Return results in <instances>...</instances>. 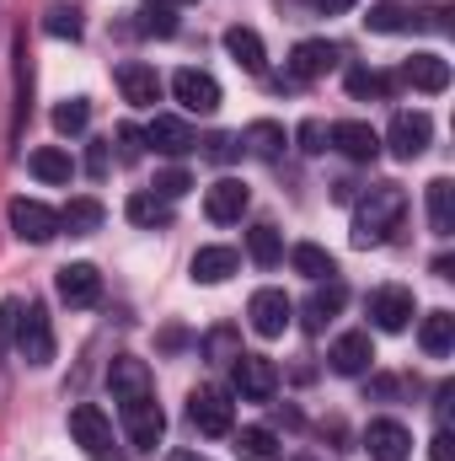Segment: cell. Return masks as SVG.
<instances>
[{
  "instance_id": "obj_18",
  "label": "cell",
  "mask_w": 455,
  "mask_h": 461,
  "mask_svg": "<svg viewBox=\"0 0 455 461\" xmlns=\"http://www.w3.org/2000/svg\"><path fill=\"white\" fill-rule=\"evenodd\" d=\"M118 92H123V103H134V108H156V103H161V76H156V65H139V59L118 65Z\"/></svg>"
},
{
  "instance_id": "obj_1",
  "label": "cell",
  "mask_w": 455,
  "mask_h": 461,
  "mask_svg": "<svg viewBox=\"0 0 455 461\" xmlns=\"http://www.w3.org/2000/svg\"><path fill=\"white\" fill-rule=\"evenodd\" d=\"M402 215H407V194L397 188V183H375V188H364L359 194V204H353V247H386L391 241V230L402 226Z\"/></svg>"
},
{
  "instance_id": "obj_38",
  "label": "cell",
  "mask_w": 455,
  "mask_h": 461,
  "mask_svg": "<svg viewBox=\"0 0 455 461\" xmlns=\"http://www.w3.org/2000/svg\"><path fill=\"white\" fill-rule=\"evenodd\" d=\"M145 156V129H134V123H118V161L123 167H134Z\"/></svg>"
},
{
  "instance_id": "obj_22",
  "label": "cell",
  "mask_w": 455,
  "mask_h": 461,
  "mask_svg": "<svg viewBox=\"0 0 455 461\" xmlns=\"http://www.w3.org/2000/svg\"><path fill=\"white\" fill-rule=\"evenodd\" d=\"M284 145H290V134H284V123H273V118H257V123H246V134H241V150H252L257 161H279Z\"/></svg>"
},
{
  "instance_id": "obj_4",
  "label": "cell",
  "mask_w": 455,
  "mask_h": 461,
  "mask_svg": "<svg viewBox=\"0 0 455 461\" xmlns=\"http://www.w3.org/2000/svg\"><path fill=\"white\" fill-rule=\"evenodd\" d=\"M246 317H252V333H257V339H284L290 322H295V301H290L284 290H257V295L246 301Z\"/></svg>"
},
{
  "instance_id": "obj_24",
  "label": "cell",
  "mask_w": 455,
  "mask_h": 461,
  "mask_svg": "<svg viewBox=\"0 0 455 461\" xmlns=\"http://www.w3.org/2000/svg\"><path fill=\"white\" fill-rule=\"evenodd\" d=\"M226 54L246 70V76H263V70H268V49H263V38H257L252 27H230L226 32Z\"/></svg>"
},
{
  "instance_id": "obj_16",
  "label": "cell",
  "mask_w": 455,
  "mask_h": 461,
  "mask_svg": "<svg viewBox=\"0 0 455 461\" xmlns=\"http://www.w3.org/2000/svg\"><path fill=\"white\" fill-rule=\"evenodd\" d=\"M327 145H333V150H343L348 161H375V156H380V134H375L370 123H359V118H343V123H333V129H327Z\"/></svg>"
},
{
  "instance_id": "obj_31",
  "label": "cell",
  "mask_w": 455,
  "mask_h": 461,
  "mask_svg": "<svg viewBox=\"0 0 455 461\" xmlns=\"http://www.w3.org/2000/svg\"><path fill=\"white\" fill-rule=\"evenodd\" d=\"M236 456L241 461H284V451H279V435H273V429L252 424V429L236 435Z\"/></svg>"
},
{
  "instance_id": "obj_44",
  "label": "cell",
  "mask_w": 455,
  "mask_h": 461,
  "mask_svg": "<svg viewBox=\"0 0 455 461\" xmlns=\"http://www.w3.org/2000/svg\"><path fill=\"white\" fill-rule=\"evenodd\" d=\"M108 161H113V150H108V145H92V156H86V172H92V177H108Z\"/></svg>"
},
{
  "instance_id": "obj_30",
  "label": "cell",
  "mask_w": 455,
  "mask_h": 461,
  "mask_svg": "<svg viewBox=\"0 0 455 461\" xmlns=\"http://www.w3.org/2000/svg\"><path fill=\"white\" fill-rule=\"evenodd\" d=\"M32 177L38 183H70L76 177V161H70V150H59V145H43V150H32Z\"/></svg>"
},
{
  "instance_id": "obj_40",
  "label": "cell",
  "mask_w": 455,
  "mask_h": 461,
  "mask_svg": "<svg viewBox=\"0 0 455 461\" xmlns=\"http://www.w3.org/2000/svg\"><path fill=\"white\" fill-rule=\"evenodd\" d=\"M295 140H300V150H306V156H322V150H327V123H322V118H306Z\"/></svg>"
},
{
  "instance_id": "obj_6",
  "label": "cell",
  "mask_w": 455,
  "mask_h": 461,
  "mask_svg": "<svg viewBox=\"0 0 455 461\" xmlns=\"http://www.w3.org/2000/svg\"><path fill=\"white\" fill-rule=\"evenodd\" d=\"M413 317H418L413 290H402V285H380V290H370V322H375L380 333H402Z\"/></svg>"
},
{
  "instance_id": "obj_2",
  "label": "cell",
  "mask_w": 455,
  "mask_h": 461,
  "mask_svg": "<svg viewBox=\"0 0 455 461\" xmlns=\"http://www.w3.org/2000/svg\"><path fill=\"white\" fill-rule=\"evenodd\" d=\"M5 328H11V344L27 365H49L54 359V328H49V312L43 306H22V301H5Z\"/></svg>"
},
{
  "instance_id": "obj_28",
  "label": "cell",
  "mask_w": 455,
  "mask_h": 461,
  "mask_svg": "<svg viewBox=\"0 0 455 461\" xmlns=\"http://www.w3.org/2000/svg\"><path fill=\"white\" fill-rule=\"evenodd\" d=\"M290 263H295V274H306L311 285H322V279H338V263H333V252H327V247H317V241H300V247L290 252Z\"/></svg>"
},
{
  "instance_id": "obj_33",
  "label": "cell",
  "mask_w": 455,
  "mask_h": 461,
  "mask_svg": "<svg viewBox=\"0 0 455 461\" xmlns=\"http://www.w3.org/2000/svg\"><path fill=\"white\" fill-rule=\"evenodd\" d=\"M97 226H103V204L97 199H70L59 210V230H70V236H92Z\"/></svg>"
},
{
  "instance_id": "obj_26",
  "label": "cell",
  "mask_w": 455,
  "mask_h": 461,
  "mask_svg": "<svg viewBox=\"0 0 455 461\" xmlns=\"http://www.w3.org/2000/svg\"><path fill=\"white\" fill-rule=\"evenodd\" d=\"M364 27H370V32H413V27H424V11L397 5V0H380V5H370Z\"/></svg>"
},
{
  "instance_id": "obj_19",
  "label": "cell",
  "mask_w": 455,
  "mask_h": 461,
  "mask_svg": "<svg viewBox=\"0 0 455 461\" xmlns=\"http://www.w3.org/2000/svg\"><path fill=\"white\" fill-rule=\"evenodd\" d=\"M145 145H156L161 156H188L199 140H193V129H188V118H172V113H156L150 118V129H145Z\"/></svg>"
},
{
  "instance_id": "obj_29",
  "label": "cell",
  "mask_w": 455,
  "mask_h": 461,
  "mask_svg": "<svg viewBox=\"0 0 455 461\" xmlns=\"http://www.w3.org/2000/svg\"><path fill=\"white\" fill-rule=\"evenodd\" d=\"M429 226H434V236H455V183L451 177L429 183Z\"/></svg>"
},
{
  "instance_id": "obj_32",
  "label": "cell",
  "mask_w": 455,
  "mask_h": 461,
  "mask_svg": "<svg viewBox=\"0 0 455 461\" xmlns=\"http://www.w3.org/2000/svg\"><path fill=\"white\" fill-rule=\"evenodd\" d=\"M418 344H424V354H451L455 348V317L451 312H429L424 317V328H418Z\"/></svg>"
},
{
  "instance_id": "obj_43",
  "label": "cell",
  "mask_w": 455,
  "mask_h": 461,
  "mask_svg": "<svg viewBox=\"0 0 455 461\" xmlns=\"http://www.w3.org/2000/svg\"><path fill=\"white\" fill-rule=\"evenodd\" d=\"M429 461H455V440H451V429H440V435L429 440Z\"/></svg>"
},
{
  "instance_id": "obj_3",
  "label": "cell",
  "mask_w": 455,
  "mask_h": 461,
  "mask_svg": "<svg viewBox=\"0 0 455 461\" xmlns=\"http://www.w3.org/2000/svg\"><path fill=\"white\" fill-rule=\"evenodd\" d=\"M188 419H193L199 435H230V429H236V402H230L220 386H193Z\"/></svg>"
},
{
  "instance_id": "obj_5",
  "label": "cell",
  "mask_w": 455,
  "mask_h": 461,
  "mask_svg": "<svg viewBox=\"0 0 455 461\" xmlns=\"http://www.w3.org/2000/svg\"><path fill=\"white\" fill-rule=\"evenodd\" d=\"M230 375H236L241 402H268V397L279 392V370H273L268 354H236V359H230Z\"/></svg>"
},
{
  "instance_id": "obj_25",
  "label": "cell",
  "mask_w": 455,
  "mask_h": 461,
  "mask_svg": "<svg viewBox=\"0 0 455 461\" xmlns=\"http://www.w3.org/2000/svg\"><path fill=\"white\" fill-rule=\"evenodd\" d=\"M402 81L418 86V92H445V86H451V65H445L440 54H413V59L402 65Z\"/></svg>"
},
{
  "instance_id": "obj_10",
  "label": "cell",
  "mask_w": 455,
  "mask_h": 461,
  "mask_svg": "<svg viewBox=\"0 0 455 461\" xmlns=\"http://www.w3.org/2000/svg\"><path fill=\"white\" fill-rule=\"evenodd\" d=\"M172 97L183 103V113L210 118L220 108V81H215L210 70H177V76H172Z\"/></svg>"
},
{
  "instance_id": "obj_9",
  "label": "cell",
  "mask_w": 455,
  "mask_h": 461,
  "mask_svg": "<svg viewBox=\"0 0 455 461\" xmlns=\"http://www.w3.org/2000/svg\"><path fill=\"white\" fill-rule=\"evenodd\" d=\"M429 140H434V118L429 113H397L391 129H386V145H391L397 161H418L429 150Z\"/></svg>"
},
{
  "instance_id": "obj_23",
  "label": "cell",
  "mask_w": 455,
  "mask_h": 461,
  "mask_svg": "<svg viewBox=\"0 0 455 461\" xmlns=\"http://www.w3.org/2000/svg\"><path fill=\"white\" fill-rule=\"evenodd\" d=\"M188 268H193L199 285H226L230 274L241 268V258H236V247H199Z\"/></svg>"
},
{
  "instance_id": "obj_42",
  "label": "cell",
  "mask_w": 455,
  "mask_h": 461,
  "mask_svg": "<svg viewBox=\"0 0 455 461\" xmlns=\"http://www.w3.org/2000/svg\"><path fill=\"white\" fill-rule=\"evenodd\" d=\"M139 27H145V32H156V38H172V32H177V16H172V5H150Z\"/></svg>"
},
{
  "instance_id": "obj_46",
  "label": "cell",
  "mask_w": 455,
  "mask_h": 461,
  "mask_svg": "<svg viewBox=\"0 0 455 461\" xmlns=\"http://www.w3.org/2000/svg\"><path fill=\"white\" fill-rule=\"evenodd\" d=\"M311 5H317V11H322V16H338V11H353V5H359V0H311Z\"/></svg>"
},
{
  "instance_id": "obj_12",
  "label": "cell",
  "mask_w": 455,
  "mask_h": 461,
  "mask_svg": "<svg viewBox=\"0 0 455 461\" xmlns=\"http://www.w3.org/2000/svg\"><path fill=\"white\" fill-rule=\"evenodd\" d=\"M333 65H338V43L306 38V43H295V54H290V81H295V86L322 81V76H333Z\"/></svg>"
},
{
  "instance_id": "obj_35",
  "label": "cell",
  "mask_w": 455,
  "mask_h": 461,
  "mask_svg": "<svg viewBox=\"0 0 455 461\" xmlns=\"http://www.w3.org/2000/svg\"><path fill=\"white\" fill-rule=\"evenodd\" d=\"M391 86H397V81H391V76H380V70H364V65H359V70H348V97H359V103H370V97L380 103V97H391Z\"/></svg>"
},
{
  "instance_id": "obj_37",
  "label": "cell",
  "mask_w": 455,
  "mask_h": 461,
  "mask_svg": "<svg viewBox=\"0 0 455 461\" xmlns=\"http://www.w3.org/2000/svg\"><path fill=\"white\" fill-rule=\"evenodd\" d=\"M188 188H193V177H188L183 167H166V172H156V188H150V194H161V199H172V204H177Z\"/></svg>"
},
{
  "instance_id": "obj_48",
  "label": "cell",
  "mask_w": 455,
  "mask_h": 461,
  "mask_svg": "<svg viewBox=\"0 0 455 461\" xmlns=\"http://www.w3.org/2000/svg\"><path fill=\"white\" fill-rule=\"evenodd\" d=\"M150 5H188V0H150Z\"/></svg>"
},
{
  "instance_id": "obj_11",
  "label": "cell",
  "mask_w": 455,
  "mask_h": 461,
  "mask_svg": "<svg viewBox=\"0 0 455 461\" xmlns=\"http://www.w3.org/2000/svg\"><path fill=\"white\" fill-rule=\"evenodd\" d=\"M108 386H113V402H139V397H156V375H150V365L145 359H134V354H118L113 365H108Z\"/></svg>"
},
{
  "instance_id": "obj_20",
  "label": "cell",
  "mask_w": 455,
  "mask_h": 461,
  "mask_svg": "<svg viewBox=\"0 0 455 461\" xmlns=\"http://www.w3.org/2000/svg\"><path fill=\"white\" fill-rule=\"evenodd\" d=\"M370 359H375L370 333H343L338 344L327 348V365H333L338 375H364V370H370Z\"/></svg>"
},
{
  "instance_id": "obj_45",
  "label": "cell",
  "mask_w": 455,
  "mask_h": 461,
  "mask_svg": "<svg viewBox=\"0 0 455 461\" xmlns=\"http://www.w3.org/2000/svg\"><path fill=\"white\" fill-rule=\"evenodd\" d=\"M236 150H241V145H236L230 134H215V140H210V161H230Z\"/></svg>"
},
{
  "instance_id": "obj_36",
  "label": "cell",
  "mask_w": 455,
  "mask_h": 461,
  "mask_svg": "<svg viewBox=\"0 0 455 461\" xmlns=\"http://www.w3.org/2000/svg\"><path fill=\"white\" fill-rule=\"evenodd\" d=\"M86 123H92V103H86V97H70V103L54 108V129H59V134H81Z\"/></svg>"
},
{
  "instance_id": "obj_34",
  "label": "cell",
  "mask_w": 455,
  "mask_h": 461,
  "mask_svg": "<svg viewBox=\"0 0 455 461\" xmlns=\"http://www.w3.org/2000/svg\"><path fill=\"white\" fill-rule=\"evenodd\" d=\"M246 258H252L257 268H273V263L284 258V236L273 226H252L246 230Z\"/></svg>"
},
{
  "instance_id": "obj_41",
  "label": "cell",
  "mask_w": 455,
  "mask_h": 461,
  "mask_svg": "<svg viewBox=\"0 0 455 461\" xmlns=\"http://www.w3.org/2000/svg\"><path fill=\"white\" fill-rule=\"evenodd\" d=\"M49 32H54V38H81V11L54 5V11H49Z\"/></svg>"
},
{
  "instance_id": "obj_17",
  "label": "cell",
  "mask_w": 455,
  "mask_h": 461,
  "mask_svg": "<svg viewBox=\"0 0 455 461\" xmlns=\"http://www.w3.org/2000/svg\"><path fill=\"white\" fill-rule=\"evenodd\" d=\"M246 204H252V194H246V183H241V177H220V183L204 194V215H210L215 226L241 221V215H246Z\"/></svg>"
},
{
  "instance_id": "obj_13",
  "label": "cell",
  "mask_w": 455,
  "mask_h": 461,
  "mask_svg": "<svg viewBox=\"0 0 455 461\" xmlns=\"http://www.w3.org/2000/svg\"><path fill=\"white\" fill-rule=\"evenodd\" d=\"M54 290H59V301H65V306L86 312V306H97V301H103V274H97L92 263H65V268H59V279H54Z\"/></svg>"
},
{
  "instance_id": "obj_27",
  "label": "cell",
  "mask_w": 455,
  "mask_h": 461,
  "mask_svg": "<svg viewBox=\"0 0 455 461\" xmlns=\"http://www.w3.org/2000/svg\"><path fill=\"white\" fill-rule=\"evenodd\" d=\"M123 215L134 221V226L156 230V226H172V199H161V194H129V204H123Z\"/></svg>"
},
{
  "instance_id": "obj_7",
  "label": "cell",
  "mask_w": 455,
  "mask_h": 461,
  "mask_svg": "<svg viewBox=\"0 0 455 461\" xmlns=\"http://www.w3.org/2000/svg\"><path fill=\"white\" fill-rule=\"evenodd\" d=\"M118 413H123V429H129L134 451H156V446H161V435H166V413H161V402H156V397L123 402Z\"/></svg>"
},
{
  "instance_id": "obj_39",
  "label": "cell",
  "mask_w": 455,
  "mask_h": 461,
  "mask_svg": "<svg viewBox=\"0 0 455 461\" xmlns=\"http://www.w3.org/2000/svg\"><path fill=\"white\" fill-rule=\"evenodd\" d=\"M204 354H210L215 365H230V359L241 354V344H236V333H230V328H215V333L204 339Z\"/></svg>"
},
{
  "instance_id": "obj_14",
  "label": "cell",
  "mask_w": 455,
  "mask_h": 461,
  "mask_svg": "<svg viewBox=\"0 0 455 461\" xmlns=\"http://www.w3.org/2000/svg\"><path fill=\"white\" fill-rule=\"evenodd\" d=\"M364 451H370V461H407L413 456V435H407V424H397V419H370Z\"/></svg>"
},
{
  "instance_id": "obj_8",
  "label": "cell",
  "mask_w": 455,
  "mask_h": 461,
  "mask_svg": "<svg viewBox=\"0 0 455 461\" xmlns=\"http://www.w3.org/2000/svg\"><path fill=\"white\" fill-rule=\"evenodd\" d=\"M70 435H76V446H81L86 456L113 451V419H108L97 402H76V408H70Z\"/></svg>"
},
{
  "instance_id": "obj_15",
  "label": "cell",
  "mask_w": 455,
  "mask_h": 461,
  "mask_svg": "<svg viewBox=\"0 0 455 461\" xmlns=\"http://www.w3.org/2000/svg\"><path fill=\"white\" fill-rule=\"evenodd\" d=\"M11 230L22 241H49L59 236V210H49L43 199H11Z\"/></svg>"
},
{
  "instance_id": "obj_21",
  "label": "cell",
  "mask_w": 455,
  "mask_h": 461,
  "mask_svg": "<svg viewBox=\"0 0 455 461\" xmlns=\"http://www.w3.org/2000/svg\"><path fill=\"white\" fill-rule=\"evenodd\" d=\"M343 306H348V290H343L338 279H322V285L311 290V301H306V328H311V333H322Z\"/></svg>"
},
{
  "instance_id": "obj_47",
  "label": "cell",
  "mask_w": 455,
  "mask_h": 461,
  "mask_svg": "<svg viewBox=\"0 0 455 461\" xmlns=\"http://www.w3.org/2000/svg\"><path fill=\"white\" fill-rule=\"evenodd\" d=\"M172 461H210V456H193V451H183V456H172Z\"/></svg>"
},
{
  "instance_id": "obj_49",
  "label": "cell",
  "mask_w": 455,
  "mask_h": 461,
  "mask_svg": "<svg viewBox=\"0 0 455 461\" xmlns=\"http://www.w3.org/2000/svg\"><path fill=\"white\" fill-rule=\"evenodd\" d=\"M295 461H322V456H295Z\"/></svg>"
}]
</instances>
